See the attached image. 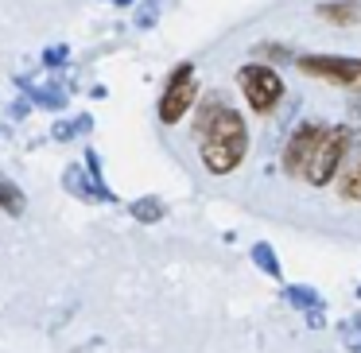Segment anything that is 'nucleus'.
I'll use <instances>...</instances> for the list:
<instances>
[{"label": "nucleus", "mask_w": 361, "mask_h": 353, "mask_svg": "<svg viewBox=\"0 0 361 353\" xmlns=\"http://www.w3.org/2000/svg\"><path fill=\"white\" fill-rule=\"evenodd\" d=\"M136 24H140V27L156 24V0H148V4H140V8H136Z\"/></svg>", "instance_id": "6ab92c4d"}, {"label": "nucleus", "mask_w": 361, "mask_h": 353, "mask_svg": "<svg viewBox=\"0 0 361 353\" xmlns=\"http://www.w3.org/2000/svg\"><path fill=\"white\" fill-rule=\"evenodd\" d=\"M345 125H350L353 140L361 144V97H353V101H350V120H345Z\"/></svg>", "instance_id": "a211bd4d"}, {"label": "nucleus", "mask_w": 361, "mask_h": 353, "mask_svg": "<svg viewBox=\"0 0 361 353\" xmlns=\"http://www.w3.org/2000/svg\"><path fill=\"white\" fill-rule=\"evenodd\" d=\"M198 101V82H195V63H179L171 74H167L164 97L156 105L159 125H179L183 117L190 113V105Z\"/></svg>", "instance_id": "20e7f679"}, {"label": "nucleus", "mask_w": 361, "mask_h": 353, "mask_svg": "<svg viewBox=\"0 0 361 353\" xmlns=\"http://www.w3.org/2000/svg\"><path fill=\"white\" fill-rule=\"evenodd\" d=\"M237 89H241V97L249 101V109L257 113V117H272L276 105L288 94V82L280 78L276 66L252 58V63H245L241 70H237Z\"/></svg>", "instance_id": "7ed1b4c3"}, {"label": "nucleus", "mask_w": 361, "mask_h": 353, "mask_svg": "<svg viewBox=\"0 0 361 353\" xmlns=\"http://www.w3.org/2000/svg\"><path fill=\"white\" fill-rule=\"evenodd\" d=\"M314 16L334 27H353L361 24V0H322L314 4Z\"/></svg>", "instance_id": "6e6552de"}, {"label": "nucleus", "mask_w": 361, "mask_h": 353, "mask_svg": "<svg viewBox=\"0 0 361 353\" xmlns=\"http://www.w3.org/2000/svg\"><path fill=\"white\" fill-rule=\"evenodd\" d=\"M74 132H78V136L94 132V117H90V113H82V117H74Z\"/></svg>", "instance_id": "4be33fe9"}, {"label": "nucleus", "mask_w": 361, "mask_h": 353, "mask_svg": "<svg viewBox=\"0 0 361 353\" xmlns=\"http://www.w3.org/2000/svg\"><path fill=\"white\" fill-rule=\"evenodd\" d=\"M322 132H326V125H322V120H299V125L291 128L288 144L280 148V167H283V175H288V179H303L307 159H311L314 144L322 140Z\"/></svg>", "instance_id": "423d86ee"}, {"label": "nucleus", "mask_w": 361, "mask_h": 353, "mask_svg": "<svg viewBox=\"0 0 361 353\" xmlns=\"http://www.w3.org/2000/svg\"><path fill=\"white\" fill-rule=\"evenodd\" d=\"M63 187L71 190L74 198H82V202H97L94 187H90V175L82 171L78 163H71V167H66V175H63Z\"/></svg>", "instance_id": "9b49d317"}, {"label": "nucleus", "mask_w": 361, "mask_h": 353, "mask_svg": "<svg viewBox=\"0 0 361 353\" xmlns=\"http://www.w3.org/2000/svg\"><path fill=\"white\" fill-rule=\"evenodd\" d=\"M283 299L303 314L307 311H326V299H322L314 287H307V283H288V287H283Z\"/></svg>", "instance_id": "1a4fd4ad"}, {"label": "nucleus", "mask_w": 361, "mask_h": 353, "mask_svg": "<svg viewBox=\"0 0 361 353\" xmlns=\"http://www.w3.org/2000/svg\"><path fill=\"white\" fill-rule=\"evenodd\" d=\"M32 105H35V101H32V97L24 94V97H16V101H12V109H8V113H12V117H16V120H24L27 113H32Z\"/></svg>", "instance_id": "aec40b11"}, {"label": "nucleus", "mask_w": 361, "mask_h": 353, "mask_svg": "<svg viewBox=\"0 0 361 353\" xmlns=\"http://www.w3.org/2000/svg\"><path fill=\"white\" fill-rule=\"evenodd\" d=\"M252 58H260V63H295V55H291L288 43H252Z\"/></svg>", "instance_id": "2eb2a0df"}, {"label": "nucleus", "mask_w": 361, "mask_h": 353, "mask_svg": "<svg viewBox=\"0 0 361 353\" xmlns=\"http://www.w3.org/2000/svg\"><path fill=\"white\" fill-rule=\"evenodd\" d=\"M249 256H252V264H257L264 275H272V280H280V275H283V268H280V256H276V249H272L268 241H257V244L249 249Z\"/></svg>", "instance_id": "f8f14e48"}, {"label": "nucleus", "mask_w": 361, "mask_h": 353, "mask_svg": "<svg viewBox=\"0 0 361 353\" xmlns=\"http://www.w3.org/2000/svg\"><path fill=\"white\" fill-rule=\"evenodd\" d=\"M51 136H55V140H71V136H78L74 132V120H59V125L51 128Z\"/></svg>", "instance_id": "412c9836"}, {"label": "nucleus", "mask_w": 361, "mask_h": 353, "mask_svg": "<svg viewBox=\"0 0 361 353\" xmlns=\"http://www.w3.org/2000/svg\"><path fill=\"white\" fill-rule=\"evenodd\" d=\"M307 326H311V330H322V311H307Z\"/></svg>", "instance_id": "5701e85b"}, {"label": "nucleus", "mask_w": 361, "mask_h": 353, "mask_svg": "<svg viewBox=\"0 0 361 353\" xmlns=\"http://www.w3.org/2000/svg\"><path fill=\"white\" fill-rule=\"evenodd\" d=\"M342 342L350 345L353 353L361 349V314H353V318H345V322H342Z\"/></svg>", "instance_id": "dca6fc26"}, {"label": "nucleus", "mask_w": 361, "mask_h": 353, "mask_svg": "<svg viewBox=\"0 0 361 353\" xmlns=\"http://www.w3.org/2000/svg\"><path fill=\"white\" fill-rule=\"evenodd\" d=\"M86 175H90V187H94L97 202H113V190L105 187V175H102V163H97L94 148H86Z\"/></svg>", "instance_id": "4468645a"}, {"label": "nucleus", "mask_w": 361, "mask_h": 353, "mask_svg": "<svg viewBox=\"0 0 361 353\" xmlns=\"http://www.w3.org/2000/svg\"><path fill=\"white\" fill-rule=\"evenodd\" d=\"M357 299H361V287H357Z\"/></svg>", "instance_id": "b1692460"}, {"label": "nucleus", "mask_w": 361, "mask_h": 353, "mask_svg": "<svg viewBox=\"0 0 361 353\" xmlns=\"http://www.w3.org/2000/svg\"><path fill=\"white\" fill-rule=\"evenodd\" d=\"M128 213H133L136 221H144V225H156V221L167 218V206L159 202V198H136V202L128 206Z\"/></svg>", "instance_id": "ddd939ff"}, {"label": "nucleus", "mask_w": 361, "mask_h": 353, "mask_svg": "<svg viewBox=\"0 0 361 353\" xmlns=\"http://www.w3.org/2000/svg\"><path fill=\"white\" fill-rule=\"evenodd\" d=\"M202 117H198L195 125V136H198V159H202V167L214 175V179H226V175H233L237 167L245 163V156H249V125H245V117L233 109V105H226L218 94H210V101H202Z\"/></svg>", "instance_id": "f257e3e1"}, {"label": "nucleus", "mask_w": 361, "mask_h": 353, "mask_svg": "<svg viewBox=\"0 0 361 353\" xmlns=\"http://www.w3.org/2000/svg\"><path fill=\"white\" fill-rule=\"evenodd\" d=\"M357 353H361V349H357Z\"/></svg>", "instance_id": "393cba45"}, {"label": "nucleus", "mask_w": 361, "mask_h": 353, "mask_svg": "<svg viewBox=\"0 0 361 353\" xmlns=\"http://www.w3.org/2000/svg\"><path fill=\"white\" fill-rule=\"evenodd\" d=\"M43 63H47L51 70L66 66V63H71V47H66V43H55V47H47V51H43Z\"/></svg>", "instance_id": "f3484780"}, {"label": "nucleus", "mask_w": 361, "mask_h": 353, "mask_svg": "<svg viewBox=\"0 0 361 353\" xmlns=\"http://www.w3.org/2000/svg\"><path fill=\"white\" fill-rule=\"evenodd\" d=\"M334 187L342 202H361V144L350 148V156L342 159V171H338Z\"/></svg>", "instance_id": "0eeeda50"}, {"label": "nucleus", "mask_w": 361, "mask_h": 353, "mask_svg": "<svg viewBox=\"0 0 361 353\" xmlns=\"http://www.w3.org/2000/svg\"><path fill=\"white\" fill-rule=\"evenodd\" d=\"M295 66H299V74H307V78H319V82H326V86L361 94V58H345V55H299Z\"/></svg>", "instance_id": "39448f33"}, {"label": "nucleus", "mask_w": 361, "mask_h": 353, "mask_svg": "<svg viewBox=\"0 0 361 353\" xmlns=\"http://www.w3.org/2000/svg\"><path fill=\"white\" fill-rule=\"evenodd\" d=\"M27 206V194L8 179V175H0V213H8V218H20Z\"/></svg>", "instance_id": "9d476101"}, {"label": "nucleus", "mask_w": 361, "mask_h": 353, "mask_svg": "<svg viewBox=\"0 0 361 353\" xmlns=\"http://www.w3.org/2000/svg\"><path fill=\"white\" fill-rule=\"evenodd\" d=\"M350 148H357V140H353L350 125H326L322 140L314 144L311 159H307L303 182H307V187H314V190L330 187V182L338 179V171H342V159L350 156Z\"/></svg>", "instance_id": "f03ea898"}]
</instances>
